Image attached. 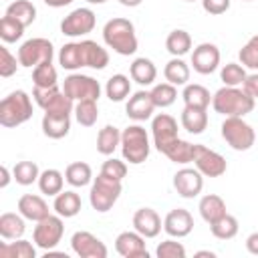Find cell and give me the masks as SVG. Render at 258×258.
<instances>
[{
	"label": "cell",
	"mask_w": 258,
	"mask_h": 258,
	"mask_svg": "<svg viewBox=\"0 0 258 258\" xmlns=\"http://www.w3.org/2000/svg\"><path fill=\"white\" fill-rule=\"evenodd\" d=\"M238 56H240L242 67H248V69H252V71H258V34L252 36V38L240 48Z\"/></svg>",
	"instance_id": "obj_45"
},
{
	"label": "cell",
	"mask_w": 258,
	"mask_h": 258,
	"mask_svg": "<svg viewBox=\"0 0 258 258\" xmlns=\"http://www.w3.org/2000/svg\"><path fill=\"white\" fill-rule=\"evenodd\" d=\"M151 133H153L155 149L163 153L165 147L177 139V121L167 113H159L151 121Z\"/></svg>",
	"instance_id": "obj_12"
},
{
	"label": "cell",
	"mask_w": 258,
	"mask_h": 258,
	"mask_svg": "<svg viewBox=\"0 0 258 258\" xmlns=\"http://www.w3.org/2000/svg\"><path fill=\"white\" fill-rule=\"evenodd\" d=\"M12 175L16 179V183L20 185H30L34 181H38L40 177V171H38V165L34 161H18L12 169Z\"/></svg>",
	"instance_id": "obj_40"
},
{
	"label": "cell",
	"mask_w": 258,
	"mask_h": 258,
	"mask_svg": "<svg viewBox=\"0 0 258 258\" xmlns=\"http://www.w3.org/2000/svg\"><path fill=\"white\" fill-rule=\"evenodd\" d=\"M54 212L62 218H73L81 212V198L75 191H60L54 196Z\"/></svg>",
	"instance_id": "obj_27"
},
{
	"label": "cell",
	"mask_w": 258,
	"mask_h": 258,
	"mask_svg": "<svg viewBox=\"0 0 258 258\" xmlns=\"http://www.w3.org/2000/svg\"><path fill=\"white\" fill-rule=\"evenodd\" d=\"M71 129V115L64 113H44L42 117V133L50 139H62L69 135Z\"/></svg>",
	"instance_id": "obj_22"
},
{
	"label": "cell",
	"mask_w": 258,
	"mask_h": 258,
	"mask_svg": "<svg viewBox=\"0 0 258 258\" xmlns=\"http://www.w3.org/2000/svg\"><path fill=\"white\" fill-rule=\"evenodd\" d=\"M32 81H34V87H52V85H56V69L52 67V62H42V64L34 67Z\"/></svg>",
	"instance_id": "obj_44"
},
{
	"label": "cell",
	"mask_w": 258,
	"mask_h": 258,
	"mask_svg": "<svg viewBox=\"0 0 258 258\" xmlns=\"http://www.w3.org/2000/svg\"><path fill=\"white\" fill-rule=\"evenodd\" d=\"M93 177V171H91V165L85 163V161H75L71 165H67L64 169V179L73 185V187H83L91 181Z\"/></svg>",
	"instance_id": "obj_32"
},
{
	"label": "cell",
	"mask_w": 258,
	"mask_h": 258,
	"mask_svg": "<svg viewBox=\"0 0 258 258\" xmlns=\"http://www.w3.org/2000/svg\"><path fill=\"white\" fill-rule=\"evenodd\" d=\"M181 97H183L185 107H194V109H208V105L212 103L210 91L202 85H185Z\"/></svg>",
	"instance_id": "obj_29"
},
{
	"label": "cell",
	"mask_w": 258,
	"mask_h": 258,
	"mask_svg": "<svg viewBox=\"0 0 258 258\" xmlns=\"http://www.w3.org/2000/svg\"><path fill=\"white\" fill-rule=\"evenodd\" d=\"M163 155H165L169 161L183 165V163H189V161H194V145L177 137V139H175L171 145H167V147H165Z\"/></svg>",
	"instance_id": "obj_31"
},
{
	"label": "cell",
	"mask_w": 258,
	"mask_h": 258,
	"mask_svg": "<svg viewBox=\"0 0 258 258\" xmlns=\"http://www.w3.org/2000/svg\"><path fill=\"white\" fill-rule=\"evenodd\" d=\"M173 187L181 198H196L204 187V175L194 167H183L173 175Z\"/></svg>",
	"instance_id": "obj_14"
},
{
	"label": "cell",
	"mask_w": 258,
	"mask_h": 258,
	"mask_svg": "<svg viewBox=\"0 0 258 258\" xmlns=\"http://www.w3.org/2000/svg\"><path fill=\"white\" fill-rule=\"evenodd\" d=\"M163 77H165L167 83H171V85H175V87L187 85V81H189V67L181 60V56H173V58L165 64Z\"/></svg>",
	"instance_id": "obj_28"
},
{
	"label": "cell",
	"mask_w": 258,
	"mask_h": 258,
	"mask_svg": "<svg viewBox=\"0 0 258 258\" xmlns=\"http://www.w3.org/2000/svg\"><path fill=\"white\" fill-rule=\"evenodd\" d=\"M119 196H121V181L99 173L95 177L93 185H91L89 200H91L93 210H97V212L103 214V212H109L115 206V202L119 200Z\"/></svg>",
	"instance_id": "obj_5"
},
{
	"label": "cell",
	"mask_w": 258,
	"mask_h": 258,
	"mask_svg": "<svg viewBox=\"0 0 258 258\" xmlns=\"http://www.w3.org/2000/svg\"><path fill=\"white\" fill-rule=\"evenodd\" d=\"M222 137L236 151H248L256 141L252 125H248L242 117H226L222 123Z\"/></svg>",
	"instance_id": "obj_6"
},
{
	"label": "cell",
	"mask_w": 258,
	"mask_h": 258,
	"mask_svg": "<svg viewBox=\"0 0 258 258\" xmlns=\"http://www.w3.org/2000/svg\"><path fill=\"white\" fill-rule=\"evenodd\" d=\"M62 91L73 99V101H99L101 97V85L97 79L89 77V75H81V73H73L64 79L62 83Z\"/></svg>",
	"instance_id": "obj_8"
},
{
	"label": "cell",
	"mask_w": 258,
	"mask_h": 258,
	"mask_svg": "<svg viewBox=\"0 0 258 258\" xmlns=\"http://www.w3.org/2000/svg\"><path fill=\"white\" fill-rule=\"evenodd\" d=\"M24 28H26V26H24L22 22H18L16 18L4 14L2 20H0V38H2L4 42H16V40L24 34Z\"/></svg>",
	"instance_id": "obj_42"
},
{
	"label": "cell",
	"mask_w": 258,
	"mask_h": 258,
	"mask_svg": "<svg viewBox=\"0 0 258 258\" xmlns=\"http://www.w3.org/2000/svg\"><path fill=\"white\" fill-rule=\"evenodd\" d=\"M163 230L171 236V238H183L194 230V218L187 210L183 208H175L171 210L165 220H163Z\"/></svg>",
	"instance_id": "obj_18"
},
{
	"label": "cell",
	"mask_w": 258,
	"mask_h": 258,
	"mask_svg": "<svg viewBox=\"0 0 258 258\" xmlns=\"http://www.w3.org/2000/svg\"><path fill=\"white\" fill-rule=\"evenodd\" d=\"M202 6L208 14H224L230 8V0H202Z\"/></svg>",
	"instance_id": "obj_50"
},
{
	"label": "cell",
	"mask_w": 258,
	"mask_h": 258,
	"mask_svg": "<svg viewBox=\"0 0 258 258\" xmlns=\"http://www.w3.org/2000/svg\"><path fill=\"white\" fill-rule=\"evenodd\" d=\"M187 2H194V0H187Z\"/></svg>",
	"instance_id": "obj_59"
},
{
	"label": "cell",
	"mask_w": 258,
	"mask_h": 258,
	"mask_svg": "<svg viewBox=\"0 0 258 258\" xmlns=\"http://www.w3.org/2000/svg\"><path fill=\"white\" fill-rule=\"evenodd\" d=\"M153 109H155V103H153L149 91H137L133 97H129L127 107H125L127 117L133 119V121H145V119H149L151 113H153Z\"/></svg>",
	"instance_id": "obj_20"
},
{
	"label": "cell",
	"mask_w": 258,
	"mask_h": 258,
	"mask_svg": "<svg viewBox=\"0 0 258 258\" xmlns=\"http://www.w3.org/2000/svg\"><path fill=\"white\" fill-rule=\"evenodd\" d=\"M157 258H185V248L181 242L175 240H163L157 250H155Z\"/></svg>",
	"instance_id": "obj_46"
},
{
	"label": "cell",
	"mask_w": 258,
	"mask_h": 258,
	"mask_svg": "<svg viewBox=\"0 0 258 258\" xmlns=\"http://www.w3.org/2000/svg\"><path fill=\"white\" fill-rule=\"evenodd\" d=\"M8 181H10L8 167H6V165H2V181H0V187H6V185H8Z\"/></svg>",
	"instance_id": "obj_54"
},
{
	"label": "cell",
	"mask_w": 258,
	"mask_h": 258,
	"mask_svg": "<svg viewBox=\"0 0 258 258\" xmlns=\"http://www.w3.org/2000/svg\"><path fill=\"white\" fill-rule=\"evenodd\" d=\"M75 117L83 127H93L99 119V107L97 101L87 99V101H79L75 107Z\"/></svg>",
	"instance_id": "obj_39"
},
{
	"label": "cell",
	"mask_w": 258,
	"mask_h": 258,
	"mask_svg": "<svg viewBox=\"0 0 258 258\" xmlns=\"http://www.w3.org/2000/svg\"><path fill=\"white\" fill-rule=\"evenodd\" d=\"M129 75H131V79H133L135 83L147 87V85H151V83L155 81V77H157V69H155V64H153L149 58L141 56V58H135V60L131 62V67H129Z\"/></svg>",
	"instance_id": "obj_25"
},
{
	"label": "cell",
	"mask_w": 258,
	"mask_h": 258,
	"mask_svg": "<svg viewBox=\"0 0 258 258\" xmlns=\"http://www.w3.org/2000/svg\"><path fill=\"white\" fill-rule=\"evenodd\" d=\"M103 40L109 48L123 56H129L137 50L135 26L127 18H111L103 28Z\"/></svg>",
	"instance_id": "obj_2"
},
{
	"label": "cell",
	"mask_w": 258,
	"mask_h": 258,
	"mask_svg": "<svg viewBox=\"0 0 258 258\" xmlns=\"http://www.w3.org/2000/svg\"><path fill=\"white\" fill-rule=\"evenodd\" d=\"M20 64V60H16V56L10 54V50L6 46H0V77H12L16 73V67Z\"/></svg>",
	"instance_id": "obj_48"
},
{
	"label": "cell",
	"mask_w": 258,
	"mask_h": 258,
	"mask_svg": "<svg viewBox=\"0 0 258 258\" xmlns=\"http://www.w3.org/2000/svg\"><path fill=\"white\" fill-rule=\"evenodd\" d=\"M149 93H151V99H153L155 107H161V109L173 105L175 99H177L175 85H171V83H159V85H155Z\"/></svg>",
	"instance_id": "obj_41"
},
{
	"label": "cell",
	"mask_w": 258,
	"mask_h": 258,
	"mask_svg": "<svg viewBox=\"0 0 258 258\" xmlns=\"http://www.w3.org/2000/svg\"><path fill=\"white\" fill-rule=\"evenodd\" d=\"M165 48L173 54V56H183L185 52H189L191 48V36L189 32L177 28V30H171L165 38Z\"/></svg>",
	"instance_id": "obj_34"
},
{
	"label": "cell",
	"mask_w": 258,
	"mask_h": 258,
	"mask_svg": "<svg viewBox=\"0 0 258 258\" xmlns=\"http://www.w3.org/2000/svg\"><path fill=\"white\" fill-rule=\"evenodd\" d=\"M58 93H60V89H58L56 85H52V87H34L32 97H34V101H36V105H38V107L46 109V107H48V103H50Z\"/></svg>",
	"instance_id": "obj_49"
},
{
	"label": "cell",
	"mask_w": 258,
	"mask_h": 258,
	"mask_svg": "<svg viewBox=\"0 0 258 258\" xmlns=\"http://www.w3.org/2000/svg\"><path fill=\"white\" fill-rule=\"evenodd\" d=\"M244 2H250V0H244Z\"/></svg>",
	"instance_id": "obj_58"
},
{
	"label": "cell",
	"mask_w": 258,
	"mask_h": 258,
	"mask_svg": "<svg viewBox=\"0 0 258 258\" xmlns=\"http://www.w3.org/2000/svg\"><path fill=\"white\" fill-rule=\"evenodd\" d=\"M32 117V101L24 91H12L0 101V125L18 127Z\"/></svg>",
	"instance_id": "obj_3"
},
{
	"label": "cell",
	"mask_w": 258,
	"mask_h": 258,
	"mask_svg": "<svg viewBox=\"0 0 258 258\" xmlns=\"http://www.w3.org/2000/svg\"><path fill=\"white\" fill-rule=\"evenodd\" d=\"M191 64H194V71L200 73V75H210L218 69L220 64V50L216 44L212 42H202L194 48L191 52Z\"/></svg>",
	"instance_id": "obj_15"
},
{
	"label": "cell",
	"mask_w": 258,
	"mask_h": 258,
	"mask_svg": "<svg viewBox=\"0 0 258 258\" xmlns=\"http://www.w3.org/2000/svg\"><path fill=\"white\" fill-rule=\"evenodd\" d=\"M97 24V16L91 8H75L60 22V32L67 36H83L89 34Z\"/></svg>",
	"instance_id": "obj_11"
},
{
	"label": "cell",
	"mask_w": 258,
	"mask_h": 258,
	"mask_svg": "<svg viewBox=\"0 0 258 258\" xmlns=\"http://www.w3.org/2000/svg\"><path fill=\"white\" fill-rule=\"evenodd\" d=\"M198 210H200V216H202L208 224H212V222H216L218 218H222L224 214H228V212H226V202H224L220 196H216V194L204 196V198L200 200Z\"/></svg>",
	"instance_id": "obj_23"
},
{
	"label": "cell",
	"mask_w": 258,
	"mask_h": 258,
	"mask_svg": "<svg viewBox=\"0 0 258 258\" xmlns=\"http://www.w3.org/2000/svg\"><path fill=\"white\" fill-rule=\"evenodd\" d=\"M6 14L12 16V18H16L18 22H22L24 26H28V24H32L34 18H36V8H34V4L28 2V0H16V2H12V4L6 8Z\"/></svg>",
	"instance_id": "obj_37"
},
{
	"label": "cell",
	"mask_w": 258,
	"mask_h": 258,
	"mask_svg": "<svg viewBox=\"0 0 258 258\" xmlns=\"http://www.w3.org/2000/svg\"><path fill=\"white\" fill-rule=\"evenodd\" d=\"M196 256H210V258H214V252H210V250H202V252H198Z\"/></svg>",
	"instance_id": "obj_56"
},
{
	"label": "cell",
	"mask_w": 258,
	"mask_h": 258,
	"mask_svg": "<svg viewBox=\"0 0 258 258\" xmlns=\"http://www.w3.org/2000/svg\"><path fill=\"white\" fill-rule=\"evenodd\" d=\"M62 232H64V224H62V216H46L44 220L36 222L34 226V232H32V240L38 248L42 250H52L60 238H62Z\"/></svg>",
	"instance_id": "obj_9"
},
{
	"label": "cell",
	"mask_w": 258,
	"mask_h": 258,
	"mask_svg": "<svg viewBox=\"0 0 258 258\" xmlns=\"http://www.w3.org/2000/svg\"><path fill=\"white\" fill-rule=\"evenodd\" d=\"M133 228L143 238H155L161 232V218L151 208H139L133 214Z\"/></svg>",
	"instance_id": "obj_19"
},
{
	"label": "cell",
	"mask_w": 258,
	"mask_h": 258,
	"mask_svg": "<svg viewBox=\"0 0 258 258\" xmlns=\"http://www.w3.org/2000/svg\"><path fill=\"white\" fill-rule=\"evenodd\" d=\"M246 250L254 256H258V232H252L248 238H246Z\"/></svg>",
	"instance_id": "obj_52"
},
{
	"label": "cell",
	"mask_w": 258,
	"mask_h": 258,
	"mask_svg": "<svg viewBox=\"0 0 258 258\" xmlns=\"http://www.w3.org/2000/svg\"><path fill=\"white\" fill-rule=\"evenodd\" d=\"M36 250L28 240L18 238L16 242L0 244V258H34Z\"/></svg>",
	"instance_id": "obj_33"
},
{
	"label": "cell",
	"mask_w": 258,
	"mask_h": 258,
	"mask_svg": "<svg viewBox=\"0 0 258 258\" xmlns=\"http://www.w3.org/2000/svg\"><path fill=\"white\" fill-rule=\"evenodd\" d=\"M73 252L81 258H107V246L87 230L75 232L71 238Z\"/></svg>",
	"instance_id": "obj_13"
},
{
	"label": "cell",
	"mask_w": 258,
	"mask_h": 258,
	"mask_svg": "<svg viewBox=\"0 0 258 258\" xmlns=\"http://www.w3.org/2000/svg\"><path fill=\"white\" fill-rule=\"evenodd\" d=\"M18 212L30 220V222H40L44 220L46 216H50V210H48V204L36 196V194H24L20 200H18Z\"/></svg>",
	"instance_id": "obj_21"
},
{
	"label": "cell",
	"mask_w": 258,
	"mask_h": 258,
	"mask_svg": "<svg viewBox=\"0 0 258 258\" xmlns=\"http://www.w3.org/2000/svg\"><path fill=\"white\" fill-rule=\"evenodd\" d=\"M115 250L123 258H147L149 252L145 248V238L135 232H121L115 240Z\"/></svg>",
	"instance_id": "obj_16"
},
{
	"label": "cell",
	"mask_w": 258,
	"mask_h": 258,
	"mask_svg": "<svg viewBox=\"0 0 258 258\" xmlns=\"http://www.w3.org/2000/svg\"><path fill=\"white\" fill-rule=\"evenodd\" d=\"M79 44V62L81 67H91V69H105L109 64V52L97 44L95 40H81Z\"/></svg>",
	"instance_id": "obj_17"
},
{
	"label": "cell",
	"mask_w": 258,
	"mask_h": 258,
	"mask_svg": "<svg viewBox=\"0 0 258 258\" xmlns=\"http://www.w3.org/2000/svg\"><path fill=\"white\" fill-rule=\"evenodd\" d=\"M254 97L238 87H222L212 97V107L224 117H244L254 109Z\"/></svg>",
	"instance_id": "obj_1"
},
{
	"label": "cell",
	"mask_w": 258,
	"mask_h": 258,
	"mask_svg": "<svg viewBox=\"0 0 258 258\" xmlns=\"http://www.w3.org/2000/svg\"><path fill=\"white\" fill-rule=\"evenodd\" d=\"M181 125L187 133L200 135L208 127V113L206 109H194V107H183L181 111Z\"/></svg>",
	"instance_id": "obj_26"
},
{
	"label": "cell",
	"mask_w": 258,
	"mask_h": 258,
	"mask_svg": "<svg viewBox=\"0 0 258 258\" xmlns=\"http://www.w3.org/2000/svg\"><path fill=\"white\" fill-rule=\"evenodd\" d=\"M52 56H54V48H52V42L46 38H30L22 42L18 48L20 67H26V69L38 67L42 62H52Z\"/></svg>",
	"instance_id": "obj_7"
},
{
	"label": "cell",
	"mask_w": 258,
	"mask_h": 258,
	"mask_svg": "<svg viewBox=\"0 0 258 258\" xmlns=\"http://www.w3.org/2000/svg\"><path fill=\"white\" fill-rule=\"evenodd\" d=\"M194 165L206 177H220L226 173L228 167L226 159L206 145H194Z\"/></svg>",
	"instance_id": "obj_10"
},
{
	"label": "cell",
	"mask_w": 258,
	"mask_h": 258,
	"mask_svg": "<svg viewBox=\"0 0 258 258\" xmlns=\"http://www.w3.org/2000/svg\"><path fill=\"white\" fill-rule=\"evenodd\" d=\"M62 181H64V177L58 169H44L38 177V187L46 196H56L62 191Z\"/></svg>",
	"instance_id": "obj_38"
},
{
	"label": "cell",
	"mask_w": 258,
	"mask_h": 258,
	"mask_svg": "<svg viewBox=\"0 0 258 258\" xmlns=\"http://www.w3.org/2000/svg\"><path fill=\"white\" fill-rule=\"evenodd\" d=\"M105 93H107V97H109L111 101H115V103L123 101V99L129 97V93H131V81H129V77H125V75H113V77L107 81Z\"/></svg>",
	"instance_id": "obj_35"
},
{
	"label": "cell",
	"mask_w": 258,
	"mask_h": 258,
	"mask_svg": "<svg viewBox=\"0 0 258 258\" xmlns=\"http://www.w3.org/2000/svg\"><path fill=\"white\" fill-rule=\"evenodd\" d=\"M24 216L6 212L0 216V236L4 240H18L24 234Z\"/></svg>",
	"instance_id": "obj_24"
},
{
	"label": "cell",
	"mask_w": 258,
	"mask_h": 258,
	"mask_svg": "<svg viewBox=\"0 0 258 258\" xmlns=\"http://www.w3.org/2000/svg\"><path fill=\"white\" fill-rule=\"evenodd\" d=\"M246 71H244V67L242 64H238V62H228V64H224L222 67V73H220V79L224 81V85L226 87H238V85H242L244 81H246Z\"/></svg>",
	"instance_id": "obj_43"
},
{
	"label": "cell",
	"mask_w": 258,
	"mask_h": 258,
	"mask_svg": "<svg viewBox=\"0 0 258 258\" xmlns=\"http://www.w3.org/2000/svg\"><path fill=\"white\" fill-rule=\"evenodd\" d=\"M143 0H119V4H123V6H127V8H135V6H139Z\"/></svg>",
	"instance_id": "obj_55"
},
{
	"label": "cell",
	"mask_w": 258,
	"mask_h": 258,
	"mask_svg": "<svg viewBox=\"0 0 258 258\" xmlns=\"http://www.w3.org/2000/svg\"><path fill=\"white\" fill-rule=\"evenodd\" d=\"M101 173H103V175H107V177H113V179L123 181V177L127 175V165H125V161L111 157V159H107V161L103 163Z\"/></svg>",
	"instance_id": "obj_47"
},
{
	"label": "cell",
	"mask_w": 258,
	"mask_h": 258,
	"mask_svg": "<svg viewBox=\"0 0 258 258\" xmlns=\"http://www.w3.org/2000/svg\"><path fill=\"white\" fill-rule=\"evenodd\" d=\"M46 6H52V8H62V6H69L73 0H42Z\"/></svg>",
	"instance_id": "obj_53"
},
{
	"label": "cell",
	"mask_w": 258,
	"mask_h": 258,
	"mask_svg": "<svg viewBox=\"0 0 258 258\" xmlns=\"http://www.w3.org/2000/svg\"><path fill=\"white\" fill-rule=\"evenodd\" d=\"M121 153L125 161L139 165L149 157V137L141 125H129L121 133Z\"/></svg>",
	"instance_id": "obj_4"
},
{
	"label": "cell",
	"mask_w": 258,
	"mask_h": 258,
	"mask_svg": "<svg viewBox=\"0 0 258 258\" xmlns=\"http://www.w3.org/2000/svg\"><path fill=\"white\" fill-rule=\"evenodd\" d=\"M117 145H121V133L115 125H105L97 135V151L101 155H111Z\"/></svg>",
	"instance_id": "obj_30"
},
{
	"label": "cell",
	"mask_w": 258,
	"mask_h": 258,
	"mask_svg": "<svg viewBox=\"0 0 258 258\" xmlns=\"http://www.w3.org/2000/svg\"><path fill=\"white\" fill-rule=\"evenodd\" d=\"M87 2H91V4H103V2H107V0H87Z\"/></svg>",
	"instance_id": "obj_57"
},
{
	"label": "cell",
	"mask_w": 258,
	"mask_h": 258,
	"mask_svg": "<svg viewBox=\"0 0 258 258\" xmlns=\"http://www.w3.org/2000/svg\"><path fill=\"white\" fill-rule=\"evenodd\" d=\"M210 230H212L214 238H218V240H232L238 234V220L230 214H224L222 218H218L216 222L210 224Z\"/></svg>",
	"instance_id": "obj_36"
},
{
	"label": "cell",
	"mask_w": 258,
	"mask_h": 258,
	"mask_svg": "<svg viewBox=\"0 0 258 258\" xmlns=\"http://www.w3.org/2000/svg\"><path fill=\"white\" fill-rule=\"evenodd\" d=\"M242 89H244V91H246L250 97L258 99V73L248 75V77H246V81L242 83Z\"/></svg>",
	"instance_id": "obj_51"
}]
</instances>
